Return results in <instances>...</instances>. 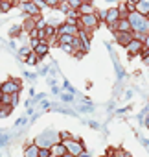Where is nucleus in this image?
Here are the masks:
<instances>
[{
	"mask_svg": "<svg viewBox=\"0 0 149 157\" xmlns=\"http://www.w3.org/2000/svg\"><path fill=\"white\" fill-rule=\"evenodd\" d=\"M136 11L140 15H147L149 13V0H140V2L136 4Z\"/></svg>",
	"mask_w": 149,
	"mask_h": 157,
	"instance_id": "dca6fc26",
	"label": "nucleus"
},
{
	"mask_svg": "<svg viewBox=\"0 0 149 157\" xmlns=\"http://www.w3.org/2000/svg\"><path fill=\"white\" fill-rule=\"evenodd\" d=\"M39 43H41V39H30V48L33 50L35 46H39Z\"/></svg>",
	"mask_w": 149,
	"mask_h": 157,
	"instance_id": "7c9ffc66",
	"label": "nucleus"
},
{
	"mask_svg": "<svg viewBox=\"0 0 149 157\" xmlns=\"http://www.w3.org/2000/svg\"><path fill=\"white\" fill-rule=\"evenodd\" d=\"M0 96H2V94H0ZM0 105H2V102H0Z\"/></svg>",
	"mask_w": 149,
	"mask_h": 157,
	"instance_id": "79ce46f5",
	"label": "nucleus"
},
{
	"mask_svg": "<svg viewBox=\"0 0 149 157\" xmlns=\"http://www.w3.org/2000/svg\"><path fill=\"white\" fill-rule=\"evenodd\" d=\"M66 4L70 6V10H79V6L83 4V0H66Z\"/></svg>",
	"mask_w": 149,
	"mask_h": 157,
	"instance_id": "412c9836",
	"label": "nucleus"
},
{
	"mask_svg": "<svg viewBox=\"0 0 149 157\" xmlns=\"http://www.w3.org/2000/svg\"><path fill=\"white\" fill-rule=\"evenodd\" d=\"M100 19L96 13H90V15H79V21H78V28H83L87 32H94L98 26H100Z\"/></svg>",
	"mask_w": 149,
	"mask_h": 157,
	"instance_id": "f03ea898",
	"label": "nucleus"
},
{
	"mask_svg": "<svg viewBox=\"0 0 149 157\" xmlns=\"http://www.w3.org/2000/svg\"><path fill=\"white\" fill-rule=\"evenodd\" d=\"M78 157H90V153H89V151H87V150H85V151H81V153H79V155H78Z\"/></svg>",
	"mask_w": 149,
	"mask_h": 157,
	"instance_id": "c9c22d12",
	"label": "nucleus"
},
{
	"mask_svg": "<svg viewBox=\"0 0 149 157\" xmlns=\"http://www.w3.org/2000/svg\"><path fill=\"white\" fill-rule=\"evenodd\" d=\"M39 157H52L50 148H39Z\"/></svg>",
	"mask_w": 149,
	"mask_h": 157,
	"instance_id": "5701e85b",
	"label": "nucleus"
},
{
	"mask_svg": "<svg viewBox=\"0 0 149 157\" xmlns=\"http://www.w3.org/2000/svg\"><path fill=\"white\" fill-rule=\"evenodd\" d=\"M63 144H64V148H66V151L70 153V155H74V157H78L81 151H85V144L81 142V140H78V139H68V140H63Z\"/></svg>",
	"mask_w": 149,
	"mask_h": 157,
	"instance_id": "7ed1b4c3",
	"label": "nucleus"
},
{
	"mask_svg": "<svg viewBox=\"0 0 149 157\" xmlns=\"http://www.w3.org/2000/svg\"><path fill=\"white\" fill-rule=\"evenodd\" d=\"M111 30H112V32H131V24H129L127 19H120Z\"/></svg>",
	"mask_w": 149,
	"mask_h": 157,
	"instance_id": "f8f14e48",
	"label": "nucleus"
},
{
	"mask_svg": "<svg viewBox=\"0 0 149 157\" xmlns=\"http://www.w3.org/2000/svg\"><path fill=\"white\" fill-rule=\"evenodd\" d=\"M35 19H37V17H28V15H26V21H24V24H22V30L30 33V32L35 28V22H37Z\"/></svg>",
	"mask_w": 149,
	"mask_h": 157,
	"instance_id": "2eb2a0df",
	"label": "nucleus"
},
{
	"mask_svg": "<svg viewBox=\"0 0 149 157\" xmlns=\"http://www.w3.org/2000/svg\"><path fill=\"white\" fill-rule=\"evenodd\" d=\"M31 2H33V4H35V6H37L39 10H41V11H42V10L46 8V2H44V0H31Z\"/></svg>",
	"mask_w": 149,
	"mask_h": 157,
	"instance_id": "a878e982",
	"label": "nucleus"
},
{
	"mask_svg": "<svg viewBox=\"0 0 149 157\" xmlns=\"http://www.w3.org/2000/svg\"><path fill=\"white\" fill-rule=\"evenodd\" d=\"M52 157H57V155H52Z\"/></svg>",
	"mask_w": 149,
	"mask_h": 157,
	"instance_id": "37998d69",
	"label": "nucleus"
},
{
	"mask_svg": "<svg viewBox=\"0 0 149 157\" xmlns=\"http://www.w3.org/2000/svg\"><path fill=\"white\" fill-rule=\"evenodd\" d=\"M131 2H134V4H138V2H140V0H131Z\"/></svg>",
	"mask_w": 149,
	"mask_h": 157,
	"instance_id": "58836bf2",
	"label": "nucleus"
},
{
	"mask_svg": "<svg viewBox=\"0 0 149 157\" xmlns=\"http://www.w3.org/2000/svg\"><path fill=\"white\" fill-rule=\"evenodd\" d=\"M125 50L129 52L131 57H133V56H138V54H142V50H144V41H140V39H133V41L125 46Z\"/></svg>",
	"mask_w": 149,
	"mask_h": 157,
	"instance_id": "39448f33",
	"label": "nucleus"
},
{
	"mask_svg": "<svg viewBox=\"0 0 149 157\" xmlns=\"http://www.w3.org/2000/svg\"><path fill=\"white\" fill-rule=\"evenodd\" d=\"M114 37H116V41L120 43V46H127V44L134 39L133 32H114Z\"/></svg>",
	"mask_w": 149,
	"mask_h": 157,
	"instance_id": "6e6552de",
	"label": "nucleus"
},
{
	"mask_svg": "<svg viewBox=\"0 0 149 157\" xmlns=\"http://www.w3.org/2000/svg\"><path fill=\"white\" fill-rule=\"evenodd\" d=\"M125 8H127V11L131 13V11H136V4L134 2H131V0H127L125 2Z\"/></svg>",
	"mask_w": 149,
	"mask_h": 157,
	"instance_id": "393cba45",
	"label": "nucleus"
},
{
	"mask_svg": "<svg viewBox=\"0 0 149 157\" xmlns=\"http://www.w3.org/2000/svg\"><path fill=\"white\" fill-rule=\"evenodd\" d=\"M26 2H30V0H19V4H26Z\"/></svg>",
	"mask_w": 149,
	"mask_h": 157,
	"instance_id": "4c0bfd02",
	"label": "nucleus"
},
{
	"mask_svg": "<svg viewBox=\"0 0 149 157\" xmlns=\"http://www.w3.org/2000/svg\"><path fill=\"white\" fill-rule=\"evenodd\" d=\"M142 56H144V57H149V48H144V50H142Z\"/></svg>",
	"mask_w": 149,
	"mask_h": 157,
	"instance_id": "f704fd0d",
	"label": "nucleus"
},
{
	"mask_svg": "<svg viewBox=\"0 0 149 157\" xmlns=\"http://www.w3.org/2000/svg\"><path fill=\"white\" fill-rule=\"evenodd\" d=\"M11 8H13V4L9 0H0V13H8Z\"/></svg>",
	"mask_w": 149,
	"mask_h": 157,
	"instance_id": "a211bd4d",
	"label": "nucleus"
},
{
	"mask_svg": "<svg viewBox=\"0 0 149 157\" xmlns=\"http://www.w3.org/2000/svg\"><path fill=\"white\" fill-rule=\"evenodd\" d=\"M11 105H0V118H6L9 113H11Z\"/></svg>",
	"mask_w": 149,
	"mask_h": 157,
	"instance_id": "aec40b11",
	"label": "nucleus"
},
{
	"mask_svg": "<svg viewBox=\"0 0 149 157\" xmlns=\"http://www.w3.org/2000/svg\"><path fill=\"white\" fill-rule=\"evenodd\" d=\"M144 48H149V33H147L145 39H144Z\"/></svg>",
	"mask_w": 149,
	"mask_h": 157,
	"instance_id": "473e14b6",
	"label": "nucleus"
},
{
	"mask_svg": "<svg viewBox=\"0 0 149 157\" xmlns=\"http://www.w3.org/2000/svg\"><path fill=\"white\" fill-rule=\"evenodd\" d=\"M64 157H74V155H70V153H66V155H64Z\"/></svg>",
	"mask_w": 149,
	"mask_h": 157,
	"instance_id": "ea45409f",
	"label": "nucleus"
},
{
	"mask_svg": "<svg viewBox=\"0 0 149 157\" xmlns=\"http://www.w3.org/2000/svg\"><path fill=\"white\" fill-rule=\"evenodd\" d=\"M144 63H145V65H149V57H144Z\"/></svg>",
	"mask_w": 149,
	"mask_h": 157,
	"instance_id": "e433bc0d",
	"label": "nucleus"
},
{
	"mask_svg": "<svg viewBox=\"0 0 149 157\" xmlns=\"http://www.w3.org/2000/svg\"><path fill=\"white\" fill-rule=\"evenodd\" d=\"M0 102H2V105H11V94H4V93H2Z\"/></svg>",
	"mask_w": 149,
	"mask_h": 157,
	"instance_id": "4be33fe9",
	"label": "nucleus"
},
{
	"mask_svg": "<svg viewBox=\"0 0 149 157\" xmlns=\"http://www.w3.org/2000/svg\"><path fill=\"white\" fill-rule=\"evenodd\" d=\"M64 52H68V54H74V48H72V44H59Z\"/></svg>",
	"mask_w": 149,
	"mask_h": 157,
	"instance_id": "c85d7f7f",
	"label": "nucleus"
},
{
	"mask_svg": "<svg viewBox=\"0 0 149 157\" xmlns=\"http://www.w3.org/2000/svg\"><path fill=\"white\" fill-rule=\"evenodd\" d=\"M74 37H76V35H66V33H63V35H57V43L59 44H72Z\"/></svg>",
	"mask_w": 149,
	"mask_h": 157,
	"instance_id": "f3484780",
	"label": "nucleus"
},
{
	"mask_svg": "<svg viewBox=\"0 0 149 157\" xmlns=\"http://www.w3.org/2000/svg\"><path fill=\"white\" fill-rule=\"evenodd\" d=\"M68 139H72V135H70L68 131H61V133H59V140H61V142H63V140H68Z\"/></svg>",
	"mask_w": 149,
	"mask_h": 157,
	"instance_id": "bb28decb",
	"label": "nucleus"
},
{
	"mask_svg": "<svg viewBox=\"0 0 149 157\" xmlns=\"http://www.w3.org/2000/svg\"><path fill=\"white\" fill-rule=\"evenodd\" d=\"M0 91L4 94H15V93L20 91V82L19 80H8V82H4L0 85Z\"/></svg>",
	"mask_w": 149,
	"mask_h": 157,
	"instance_id": "20e7f679",
	"label": "nucleus"
},
{
	"mask_svg": "<svg viewBox=\"0 0 149 157\" xmlns=\"http://www.w3.org/2000/svg\"><path fill=\"white\" fill-rule=\"evenodd\" d=\"M114 157H131L125 150H114Z\"/></svg>",
	"mask_w": 149,
	"mask_h": 157,
	"instance_id": "cd10ccee",
	"label": "nucleus"
},
{
	"mask_svg": "<svg viewBox=\"0 0 149 157\" xmlns=\"http://www.w3.org/2000/svg\"><path fill=\"white\" fill-rule=\"evenodd\" d=\"M19 32H20V28H13V30H11V37H13V35H19Z\"/></svg>",
	"mask_w": 149,
	"mask_h": 157,
	"instance_id": "72a5a7b5",
	"label": "nucleus"
},
{
	"mask_svg": "<svg viewBox=\"0 0 149 157\" xmlns=\"http://www.w3.org/2000/svg\"><path fill=\"white\" fill-rule=\"evenodd\" d=\"M20 8H22V11L28 17H41V10L31 2V0H30V2H26V4H20Z\"/></svg>",
	"mask_w": 149,
	"mask_h": 157,
	"instance_id": "1a4fd4ad",
	"label": "nucleus"
},
{
	"mask_svg": "<svg viewBox=\"0 0 149 157\" xmlns=\"http://www.w3.org/2000/svg\"><path fill=\"white\" fill-rule=\"evenodd\" d=\"M48 50H50V43H48V41H41V43H39V46H35V48H33V52H35L39 57H44V56L48 54Z\"/></svg>",
	"mask_w": 149,
	"mask_h": 157,
	"instance_id": "ddd939ff",
	"label": "nucleus"
},
{
	"mask_svg": "<svg viewBox=\"0 0 149 157\" xmlns=\"http://www.w3.org/2000/svg\"><path fill=\"white\" fill-rule=\"evenodd\" d=\"M118 21H120V11H118V8H111V10H107V13H105V22H107V26L112 28Z\"/></svg>",
	"mask_w": 149,
	"mask_h": 157,
	"instance_id": "0eeeda50",
	"label": "nucleus"
},
{
	"mask_svg": "<svg viewBox=\"0 0 149 157\" xmlns=\"http://www.w3.org/2000/svg\"><path fill=\"white\" fill-rule=\"evenodd\" d=\"M50 151H52V155H57V157H64L68 151H66V148H64V144L61 142V140H57L55 144H52L50 146Z\"/></svg>",
	"mask_w": 149,
	"mask_h": 157,
	"instance_id": "9d476101",
	"label": "nucleus"
},
{
	"mask_svg": "<svg viewBox=\"0 0 149 157\" xmlns=\"http://www.w3.org/2000/svg\"><path fill=\"white\" fill-rule=\"evenodd\" d=\"M103 157H105V155H103Z\"/></svg>",
	"mask_w": 149,
	"mask_h": 157,
	"instance_id": "c03bdc74",
	"label": "nucleus"
},
{
	"mask_svg": "<svg viewBox=\"0 0 149 157\" xmlns=\"http://www.w3.org/2000/svg\"><path fill=\"white\" fill-rule=\"evenodd\" d=\"M17 102H19V93H15V94H11V107H13V105H15Z\"/></svg>",
	"mask_w": 149,
	"mask_h": 157,
	"instance_id": "2f4dec72",
	"label": "nucleus"
},
{
	"mask_svg": "<svg viewBox=\"0 0 149 157\" xmlns=\"http://www.w3.org/2000/svg\"><path fill=\"white\" fill-rule=\"evenodd\" d=\"M59 2H66V0H59Z\"/></svg>",
	"mask_w": 149,
	"mask_h": 157,
	"instance_id": "a19ab883",
	"label": "nucleus"
},
{
	"mask_svg": "<svg viewBox=\"0 0 149 157\" xmlns=\"http://www.w3.org/2000/svg\"><path fill=\"white\" fill-rule=\"evenodd\" d=\"M127 21L131 24V32L133 33H142V35L149 33V21H147L145 15H140L138 11H131L127 15Z\"/></svg>",
	"mask_w": 149,
	"mask_h": 157,
	"instance_id": "f257e3e1",
	"label": "nucleus"
},
{
	"mask_svg": "<svg viewBox=\"0 0 149 157\" xmlns=\"http://www.w3.org/2000/svg\"><path fill=\"white\" fill-rule=\"evenodd\" d=\"M44 2H46V8H59V0H44Z\"/></svg>",
	"mask_w": 149,
	"mask_h": 157,
	"instance_id": "b1692460",
	"label": "nucleus"
},
{
	"mask_svg": "<svg viewBox=\"0 0 149 157\" xmlns=\"http://www.w3.org/2000/svg\"><path fill=\"white\" fill-rule=\"evenodd\" d=\"M78 32H79L78 24H66V22H63V24L57 26V35H63V33H66V35H78Z\"/></svg>",
	"mask_w": 149,
	"mask_h": 157,
	"instance_id": "423d86ee",
	"label": "nucleus"
},
{
	"mask_svg": "<svg viewBox=\"0 0 149 157\" xmlns=\"http://www.w3.org/2000/svg\"><path fill=\"white\" fill-rule=\"evenodd\" d=\"M24 157H39V146H37L33 140L26 144V148H24Z\"/></svg>",
	"mask_w": 149,
	"mask_h": 157,
	"instance_id": "9b49d317",
	"label": "nucleus"
},
{
	"mask_svg": "<svg viewBox=\"0 0 149 157\" xmlns=\"http://www.w3.org/2000/svg\"><path fill=\"white\" fill-rule=\"evenodd\" d=\"M24 59H26V63H28V65H37V61H39L41 57H39L35 52H31V54H30V56H26Z\"/></svg>",
	"mask_w": 149,
	"mask_h": 157,
	"instance_id": "6ab92c4d",
	"label": "nucleus"
},
{
	"mask_svg": "<svg viewBox=\"0 0 149 157\" xmlns=\"http://www.w3.org/2000/svg\"><path fill=\"white\" fill-rule=\"evenodd\" d=\"M79 15H90V13H96L94 11V6H92V2H83L81 6H79Z\"/></svg>",
	"mask_w": 149,
	"mask_h": 157,
	"instance_id": "4468645a",
	"label": "nucleus"
},
{
	"mask_svg": "<svg viewBox=\"0 0 149 157\" xmlns=\"http://www.w3.org/2000/svg\"><path fill=\"white\" fill-rule=\"evenodd\" d=\"M31 52H33V50H31L30 46H26V48H22V50H20V56H22V57H26V56H30Z\"/></svg>",
	"mask_w": 149,
	"mask_h": 157,
	"instance_id": "c756f323",
	"label": "nucleus"
}]
</instances>
